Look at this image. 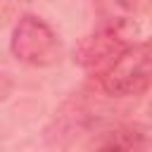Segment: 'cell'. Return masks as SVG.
Segmentation results:
<instances>
[{"mask_svg":"<svg viewBox=\"0 0 152 152\" xmlns=\"http://www.w3.org/2000/svg\"><path fill=\"white\" fill-rule=\"evenodd\" d=\"M95 152H152V126L124 124L114 128Z\"/></svg>","mask_w":152,"mask_h":152,"instance_id":"277c9868","label":"cell"},{"mask_svg":"<svg viewBox=\"0 0 152 152\" xmlns=\"http://www.w3.org/2000/svg\"><path fill=\"white\" fill-rule=\"evenodd\" d=\"M10 52L28 66H52L62 59L64 45L57 31L36 14H24L10 36Z\"/></svg>","mask_w":152,"mask_h":152,"instance_id":"7a4b0ae2","label":"cell"},{"mask_svg":"<svg viewBox=\"0 0 152 152\" xmlns=\"http://www.w3.org/2000/svg\"><path fill=\"white\" fill-rule=\"evenodd\" d=\"M124 28L119 24H97L88 36H83L74 50V62L86 69L102 74L124 50H126V38Z\"/></svg>","mask_w":152,"mask_h":152,"instance_id":"3957f363","label":"cell"},{"mask_svg":"<svg viewBox=\"0 0 152 152\" xmlns=\"http://www.w3.org/2000/svg\"><path fill=\"white\" fill-rule=\"evenodd\" d=\"M5 90H7V83L0 78V97H2V93H5Z\"/></svg>","mask_w":152,"mask_h":152,"instance_id":"8992f818","label":"cell"},{"mask_svg":"<svg viewBox=\"0 0 152 152\" xmlns=\"http://www.w3.org/2000/svg\"><path fill=\"white\" fill-rule=\"evenodd\" d=\"M150 114H152V102H150Z\"/></svg>","mask_w":152,"mask_h":152,"instance_id":"52a82bcc","label":"cell"},{"mask_svg":"<svg viewBox=\"0 0 152 152\" xmlns=\"http://www.w3.org/2000/svg\"><path fill=\"white\" fill-rule=\"evenodd\" d=\"M100 86L112 97H133L152 86V36L128 43L126 50L100 74Z\"/></svg>","mask_w":152,"mask_h":152,"instance_id":"6da1fadb","label":"cell"},{"mask_svg":"<svg viewBox=\"0 0 152 152\" xmlns=\"http://www.w3.org/2000/svg\"><path fill=\"white\" fill-rule=\"evenodd\" d=\"M100 24H128V12L133 10V0H95Z\"/></svg>","mask_w":152,"mask_h":152,"instance_id":"5b68a950","label":"cell"}]
</instances>
